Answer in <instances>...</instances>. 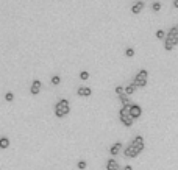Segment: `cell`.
<instances>
[{
    "instance_id": "6da1fadb",
    "label": "cell",
    "mask_w": 178,
    "mask_h": 170,
    "mask_svg": "<svg viewBox=\"0 0 178 170\" xmlns=\"http://www.w3.org/2000/svg\"><path fill=\"white\" fill-rule=\"evenodd\" d=\"M70 112V106H69V102L66 98H61V100L55 105V115L56 117H64Z\"/></svg>"
},
{
    "instance_id": "7a4b0ae2",
    "label": "cell",
    "mask_w": 178,
    "mask_h": 170,
    "mask_svg": "<svg viewBox=\"0 0 178 170\" xmlns=\"http://www.w3.org/2000/svg\"><path fill=\"white\" fill-rule=\"evenodd\" d=\"M147 77H148V72H147L145 69L139 70L138 75H136L134 80H133V84H134L136 87H145V86H147Z\"/></svg>"
},
{
    "instance_id": "3957f363",
    "label": "cell",
    "mask_w": 178,
    "mask_h": 170,
    "mask_svg": "<svg viewBox=\"0 0 178 170\" xmlns=\"http://www.w3.org/2000/svg\"><path fill=\"white\" fill-rule=\"evenodd\" d=\"M141 115H142V108H141L139 105H136V103H131V106H130V117L133 120H136V119L141 117Z\"/></svg>"
},
{
    "instance_id": "277c9868",
    "label": "cell",
    "mask_w": 178,
    "mask_h": 170,
    "mask_svg": "<svg viewBox=\"0 0 178 170\" xmlns=\"http://www.w3.org/2000/svg\"><path fill=\"white\" fill-rule=\"evenodd\" d=\"M166 39H167V41H170V42L173 44V47L178 46V30H176V27H172V28L169 30Z\"/></svg>"
},
{
    "instance_id": "5b68a950",
    "label": "cell",
    "mask_w": 178,
    "mask_h": 170,
    "mask_svg": "<svg viewBox=\"0 0 178 170\" xmlns=\"http://www.w3.org/2000/svg\"><path fill=\"white\" fill-rule=\"evenodd\" d=\"M131 145H133L139 153H142L144 148H145V144H144V137L142 136H136L133 140H131Z\"/></svg>"
},
{
    "instance_id": "8992f818",
    "label": "cell",
    "mask_w": 178,
    "mask_h": 170,
    "mask_svg": "<svg viewBox=\"0 0 178 170\" xmlns=\"http://www.w3.org/2000/svg\"><path fill=\"white\" fill-rule=\"evenodd\" d=\"M124 155H125L127 158H138L141 153H139V151H138L133 145L130 144V145H127V147H125V150H124Z\"/></svg>"
},
{
    "instance_id": "52a82bcc",
    "label": "cell",
    "mask_w": 178,
    "mask_h": 170,
    "mask_svg": "<svg viewBox=\"0 0 178 170\" xmlns=\"http://www.w3.org/2000/svg\"><path fill=\"white\" fill-rule=\"evenodd\" d=\"M122 142H116V144H112L111 145V148H109V155L111 156H116V155H119L120 153V150H122Z\"/></svg>"
},
{
    "instance_id": "ba28073f",
    "label": "cell",
    "mask_w": 178,
    "mask_h": 170,
    "mask_svg": "<svg viewBox=\"0 0 178 170\" xmlns=\"http://www.w3.org/2000/svg\"><path fill=\"white\" fill-rule=\"evenodd\" d=\"M41 86H42V83L39 81V80H34L33 84H31V87H30V92H31L33 95H37V94L41 92Z\"/></svg>"
},
{
    "instance_id": "9c48e42d",
    "label": "cell",
    "mask_w": 178,
    "mask_h": 170,
    "mask_svg": "<svg viewBox=\"0 0 178 170\" xmlns=\"http://www.w3.org/2000/svg\"><path fill=\"white\" fill-rule=\"evenodd\" d=\"M142 10H144V2H141V0L134 2L133 6H131V13H133V14H139Z\"/></svg>"
},
{
    "instance_id": "30bf717a",
    "label": "cell",
    "mask_w": 178,
    "mask_h": 170,
    "mask_svg": "<svg viewBox=\"0 0 178 170\" xmlns=\"http://www.w3.org/2000/svg\"><path fill=\"white\" fill-rule=\"evenodd\" d=\"M106 170H120L117 161H116L114 158H109V159L106 161Z\"/></svg>"
},
{
    "instance_id": "8fae6325",
    "label": "cell",
    "mask_w": 178,
    "mask_h": 170,
    "mask_svg": "<svg viewBox=\"0 0 178 170\" xmlns=\"http://www.w3.org/2000/svg\"><path fill=\"white\" fill-rule=\"evenodd\" d=\"M77 94H78L80 97H89V95L92 94V89H91V87H86V86H81V87H78Z\"/></svg>"
},
{
    "instance_id": "7c38bea8",
    "label": "cell",
    "mask_w": 178,
    "mask_h": 170,
    "mask_svg": "<svg viewBox=\"0 0 178 170\" xmlns=\"http://www.w3.org/2000/svg\"><path fill=\"white\" fill-rule=\"evenodd\" d=\"M119 119H120V122H122V123H124V125H125V127H128V128H130V127H131V125H133V122H134L133 119H131V117H130V115H119Z\"/></svg>"
},
{
    "instance_id": "4fadbf2b",
    "label": "cell",
    "mask_w": 178,
    "mask_h": 170,
    "mask_svg": "<svg viewBox=\"0 0 178 170\" xmlns=\"http://www.w3.org/2000/svg\"><path fill=\"white\" fill-rule=\"evenodd\" d=\"M9 144H11V142H9V139H8L6 136L0 137V148H2V150H6V148L9 147Z\"/></svg>"
},
{
    "instance_id": "5bb4252c",
    "label": "cell",
    "mask_w": 178,
    "mask_h": 170,
    "mask_svg": "<svg viewBox=\"0 0 178 170\" xmlns=\"http://www.w3.org/2000/svg\"><path fill=\"white\" fill-rule=\"evenodd\" d=\"M119 98H120V102H122V106H124V105H131V102H130V95L122 94V95H119Z\"/></svg>"
},
{
    "instance_id": "9a60e30c",
    "label": "cell",
    "mask_w": 178,
    "mask_h": 170,
    "mask_svg": "<svg viewBox=\"0 0 178 170\" xmlns=\"http://www.w3.org/2000/svg\"><path fill=\"white\" fill-rule=\"evenodd\" d=\"M134 91H136V86H134L133 83L128 84V86L125 87V94H127V95H133V94H134Z\"/></svg>"
},
{
    "instance_id": "2e32d148",
    "label": "cell",
    "mask_w": 178,
    "mask_h": 170,
    "mask_svg": "<svg viewBox=\"0 0 178 170\" xmlns=\"http://www.w3.org/2000/svg\"><path fill=\"white\" fill-rule=\"evenodd\" d=\"M161 8H163V5L159 3V2H153L152 3V10L155 11V13H158V11H161Z\"/></svg>"
},
{
    "instance_id": "e0dca14e",
    "label": "cell",
    "mask_w": 178,
    "mask_h": 170,
    "mask_svg": "<svg viewBox=\"0 0 178 170\" xmlns=\"http://www.w3.org/2000/svg\"><path fill=\"white\" fill-rule=\"evenodd\" d=\"M164 49H166L167 52H170V50H173V44H172L170 41H167V39H164Z\"/></svg>"
},
{
    "instance_id": "ac0fdd59",
    "label": "cell",
    "mask_w": 178,
    "mask_h": 170,
    "mask_svg": "<svg viewBox=\"0 0 178 170\" xmlns=\"http://www.w3.org/2000/svg\"><path fill=\"white\" fill-rule=\"evenodd\" d=\"M60 83H61V77H60V75H53V77H52V84H53V86H58Z\"/></svg>"
},
{
    "instance_id": "d6986e66",
    "label": "cell",
    "mask_w": 178,
    "mask_h": 170,
    "mask_svg": "<svg viewBox=\"0 0 178 170\" xmlns=\"http://www.w3.org/2000/svg\"><path fill=\"white\" fill-rule=\"evenodd\" d=\"M125 55H127L128 58H131V56H134V49H133V47H128V49L125 50Z\"/></svg>"
},
{
    "instance_id": "ffe728a7",
    "label": "cell",
    "mask_w": 178,
    "mask_h": 170,
    "mask_svg": "<svg viewBox=\"0 0 178 170\" xmlns=\"http://www.w3.org/2000/svg\"><path fill=\"white\" fill-rule=\"evenodd\" d=\"M77 167H78L80 170H84V168H86V167H88V162H86V161H78V164H77Z\"/></svg>"
},
{
    "instance_id": "44dd1931",
    "label": "cell",
    "mask_w": 178,
    "mask_h": 170,
    "mask_svg": "<svg viewBox=\"0 0 178 170\" xmlns=\"http://www.w3.org/2000/svg\"><path fill=\"white\" fill-rule=\"evenodd\" d=\"M156 38H158V39H166V33H164V30H158V31H156Z\"/></svg>"
},
{
    "instance_id": "7402d4cb",
    "label": "cell",
    "mask_w": 178,
    "mask_h": 170,
    "mask_svg": "<svg viewBox=\"0 0 178 170\" xmlns=\"http://www.w3.org/2000/svg\"><path fill=\"white\" fill-rule=\"evenodd\" d=\"M5 100H6V102H13V100H14V94H13V92H6V94H5Z\"/></svg>"
},
{
    "instance_id": "603a6c76",
    "label": "cell",
    "mask_w": 178,
    "mask_h": 170,
    "mask_svg": "<svg viewBox=\"0 0 178 170\" xmlns=\"http://www.w3.org/2000/svg\"><path fill=\"white\" fill-rule=\"evenodd\" d=\"M116 94H117V97H119V95H122V94H125V87L117 86V87H116Z\"/></svg>"
},
{
    "instance_id": "cb8c5ba5",
    "label": "cell",
    "mask_w": 178,
    "mask_h": 170,
    "mask_svg": "<svg viewBox=\"0 0 178 170\" xmlns=\"http://www.w3.org/2000/svg\"><path fill=\"white\" fill-rule=\"evenodd\" d=\"M80 78H81V80H88V78H89V72H86V70L80 72Z\"/></svg>"
},
{
    "instance_id": "d4e9b609",
    "label": "cell",
    "mask_w": 178,
    "mask_h": 170,
    "mask_svg": "<svg viewBox=\"0 0 178 170\" xmlns=\"http://www.w3.org/2000/svg\"><path fill=\"white\" fill-rule=\"evenodd\" d=\"M122 170H133V167H131V165H124V168H122Z\"/></svg>"
},
{
    "instance_id": "484cf974",
    "label": "cell",
    "mask_w": 178,
    "mask_h": 170,
    "mask_svg": "<svg viewBox=\"0 0 178 170\" xmlns=\"http://www.w3.org/2000/svg\"><path fill=\"white\" fill-rule=\"evenodd\" d=\"M173 6H175V8H178V0H173Z\"/></svg>"
},
{
    "instance_id": "4316f807",
    "label": "cell",
    "mask_w": 178,
    "mask_h": 170,
    "mask_svg": "<svg viewBox=\"0 0 178 170\" xmlns=\"http://www.w3.org/2000/svg\"><path fill=\"white\" fill-rule=\"evenodd\" d=\"M175 27H176V30H178V24H176V25H175Z\"/></svg>"
},
{
    "instance_id": "83f0119b",
    "label": "cell",
    "mask_w": 178,
    "mask_h": 170,
    "mask_svg": "<svg viewBox=\"0 0 178 170\" xmlns=\"http://www.w3.org/2000/svg\"><path fill=\"white\" fill-rule=\"evenodd\" d=\"M120 170H122V168H120Z\"/></svg>"
}]
</instances>
